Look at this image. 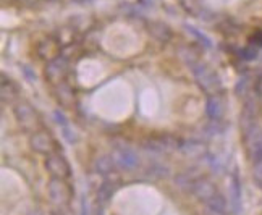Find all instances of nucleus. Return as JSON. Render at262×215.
I'll return each mask as SVG.
<instances>
[{
	"label": "nucleus",
	"mask_w": 262,
	"mask_h": 215,
	"mask_svg": "<svg viewBox=\"0 0 262 215\" xmlns=\"http://www.w3.org/2000/svg\"><path fill=\"white\" fill-rule=\"evenodd\" d=\"M44 167L52 178L67 180L72 177V168H70L68 160L58 152H52V154H49V156H46Z\"/></svg>",
	"instance_id": "obj_1"
},
{
	"label": "nucleus",
	"mask_w": 262,
	"mask_h": 215,
	"mask_svg": "<svg viewBox=\"0 0 262 215\" xmlns=\"http://www.w3.org/2000/svg\"><path fill=\"white\" fill-rule=\"evenodd\" d=\"M47 194L49 199L54 204H68L70 199H72V188L68 186L67 181L62 178H52L47 184Z\"/></svg>",
	"instance_id": "obj_2"
},
{
	"label": "nucleus",
	"mask_w": 262,
	"mask_h": 215,
	"mask_svg": "<svg viewBox=\"0 0 262 215\" xmlns=\"http://www.w3.org/2000/svg\"><path fill=\"white\" fill-rule=\"evenodd\" d=\"M191 70H193V76L196 79V83L203 91L214 92L217 89V84H219L217 75H214L212 70L207 68L204 63H196Z\"/></svg>",
	"instance_id": "obj_3"
},
{
	"label": "nucleus",
	"mask_w": 262,
	"mask_h": 215,
	"mask_svg": "<svg viewBox=\"0 0 262 215\" xmlns=\"http://www.w3.org/2000/svg\"><path fill=\"white\" fill-rule=\"evenodd\" d=\"M245 142H246V149L249 152L251 159H254V162L260 160L262 159V130L254 125L246 128Z\"/></svg>",
	"instance_id": "obj_4"
},
{
	"label": "nucleus",
	"mask_w": 262,
	"mask_h": 215,
	"mask_svg": "<svg viewBox=\"0 0 262 215\" xmlns=\"http://www.w3.org/2000/svg\"><path fill=\"white\" fill-rule=\"evenodd\" d=\"M15 117L18 120V123L21 125L25 130H36L39 126V117L34 112V109L26 104V102H18L13 109Z\"/></svg>",
	"instance_id": "obj_5"
},
{
	"label": "nucleus",
	"mask_w": 262,
	"mask_h": 215,
	"mask_svg": "<svg viewBox=\"0 0 262 215\" xmlns=\"http://www.w3.org/2000/svg\"><path fill=\"white\" fill-rule=\"evenodd\" d=\"M114 159L117 167L122 170H135L139 165V156L135 149H131L129 146H117Z\"/></svg>",
	"instance_id": "obj_6"
},
{
	"label": "nucleus",
	"mask_w": 262,
	"mask_h": 215,
	"mask_svg": "<svg viewBox=\"0 0 262 215\" xmlns=\"http://www.w3.org/2000/svg\"><path fill=\"white\" fill-rule=\"evenodd\" d=\"M29 144H31L33 150L37 154H44V156H49L57 150V142L55 139L49 135L47 131H36L34 135L29 139Z\"/></svg>",
	"instance_id": "obj_7"
},
{
	"label": "nucleus",
	"mask_w": 262,
	"mask_h": 215,
	"mask_svg": "<svg viewBox=\"0 0 262 215\" xmlns=\"http://www.w3.org/2000/svg\"><path fill=\"white\" fill-rule=\"evenodd\" d=\"M67 70H68V60L65 57H55L46 65V70H44L46 79H49L50 83L57 84L65 76Z\"/></svg>",
	"instance_id": "obj_8"
},
{
	"label": "nucleus",
	"mask_w": 262,
	"mask_h": 215,
	"mask_svg": "<svg viewBox=\"0 0 262 215\" xmlns=\"http://www.w3.org/2000/svg\"><path fill=\"white\" fill-rule=\"evenodd\" d=\"M189 191L193 192L198 199L203 201L204 204H206L210 198H214L215 194H217V191H215V188H214V184L210 183V181H207L206 178H196V180L193 181V184L189 186Z\"/></svg>",
	"instance_id": "obj_9"
},
{
	"label": "nucleus",
	"mask_w": 262,
	"mask_h": 215,
	"mask_svg": "<svg viewBox=\"0 0 262 215\" xmlns=\"http://www.w3.org/2000/svg\"><path fill=\"white\" fill-rule=\"evenodd\" d=\"M55 97L60 104L63 105H72L75 102V92L73 88L70 86L65 81H60V83L55 84Z\"/></svg>",
	"instance_id": "obj_10"
},
{
	"label": "nucleus",
	"mask_w": 262,
	"mask_h": 215,
	"mask_svg": "<svg viewBox=\"0 0 262 215\" xmlns=\"http://www.w3.org/2000/svg\"><path fill=\"white\" fill-rule=\"evenodd\" d=\"M206 114L210 120H220L224 115V104H222V99L219 96H209L206 102Z\"/></svg>",
	"instance_id": "obj_11"
},
{
	"label": "nucleus",
	"mask_w": 262,
	"mask_h": 215,
	"mask_svg": "<svg viewBox=\"0 0 262 215\" xmlns=\"http://www.w3.org/2000/svg\"><path fill=\"white\" fill-rule=\"evenodd\" d=\"M147 31H149L150 36H152L154 39H157V40H160V42H167V40H170L173 36L172 29H170L165 23H159V22L150 23Z\"/></svg>",
	"instance_id": "obj_12"
},
{
	"label": "nucleus",
	"mask_w": 262,
	"mask_h": 215,
	"mask_svg": "<svg viewBox=\"0 0 262 215\" xmlns=\"http://www.w3.org/2000/svg\"><path fill=\"white\" fill-rule=\"evenodd\" d=\"M117 167L115 163V159L114 156H99L96 160H94V170L100 175H108V173H112Z\"/></svg>",
	"instance_id": "obj_13"
},
{
	"label": "nucleus",
	"mask_w": 262,
	"mask_h": 215,
	"mask_svg": "<svg viewBox=\"0 0 262 215\" xmlns=\"http://www.w3.org/2000/svg\"><path fill=\"white\" fill-rule=\"evenodd\" d=\"M177 54L191 68H193L196 63H199V52H198V50L193 46H180Z\"/></svg>",
	"instance_id": "obj_14"
},
{
	"label": "nucleus",
	"mask_w": 262,
	"mask_h": 215,
	"mask_svg": "<svg viewBox=\"0 0 262 215\" xmlns=\"http://www.w3.org/2000/svg\"><path fill=\"white\" fill-rule=\"evenodd\" d=\"M115 189H117V186H115L112 181H104L102 184H100L99 191H97V199L100 202L108 201L110 198H112V194L115 192Z\"/></svg>",
	"instance_id": "obj_15"
},
{
	"label": "nucleus",
	"mask_w": 262,
	"mask_h": 215,
	"mask_svg": "<svg viewBox=\"0 0 262 215\" xmlns=\"http://www.w3.org/2000/svg\"><path fill=\"white\" fill-rule=\"evenodd\" d=\"M207 209H210L212 212H217V213H224L225 212V199L220 196V194H215L214 198H210L207 202H206Z\"/></svg>",
	"instance_id": "obj_16"
},
{
	"label": "nucleus",
	"mask_w": 262,
	"mask_h": 215,
	"mask_svg": "<svg viewBox=\"0 0 262 215\" xmlns=\"http://www.w3.org/2000/svg\"><path fill=\"white\" fill-rule=\"evenodd\" d=\"M149 175L154 178H164L168 175V171H167V167L160 165V163H154V165L149 167Z\"/></svg>",
	"instance_id": "obj_17"
},
{
	"label": "nucleus",
	"mask_w": 262,
	"mask_h": 215,
	"mask_svg": "<svg viewBox=\"0 0 262 215\" xmlns=\"http://www.w3.org/2000/svg\"><path fill=\"white\" fill-rule=\"evenodd\" d=\"M54 120L57 121V125H60L62 128L68 126V120H67V117H65L60 110H55V112H54Z\"/></svg>",
	"instance_id": "obj_18"
},
{
	"label": "nucleus",
	"mask_w": 262,
	"mask_h": 215,
	"mask_svg": "<svg viewBox=\"0 0 262 215\" xmlns=\"http://www.w3.org/2000/svg\"><path fill=\"white\" fill-rule=\"evenodd\" d=\"M21 71H23V75L26 76L28 81H36L37 76H36V71L31 68V67H28V65H23L21 67Z\"/></svg>",
	"instance_id": "obj_19"
},
{
	"label": "nucleus",
	"mask_w": 262,
	"mask_h": 215,
	"mask_svg": "<svg viewBox=\"0 0 262 215\" xmlns=\"http://www.w3.org/2000/svg\"><path fill=\"white\" fill-rule=\"evenodd\" d=\"M188 31H191V33H193L196 37H199V40H201V42H203L206 47H210V46H212V42H210V39H209L206 34H201L199 31H196V29H191V28H188Z\"/></svg>",
	"instance_id": "obj_20"
},
{
	"label": "nucleus",
	"mask_w": 262,
	"mask_h": 215,
	"mask_svg": "<svg viewBox=\"0 0 262 215\" xmlns=\"http://www.w3.org/2000/svg\"><path fill=\"white\" fill-rule=\"evenodd\" d=\"M62 131H63V136H65V139L70 142V144H73V142L76 141V135H75V133L70 131V126H65V128H62Z\"/></svg>",
	"instance_id": "obj_21"
},
{
	"label": "nucleus",
	"mask_w": 262,
	"mask_h": 215,
	"mask_svg": "<svg viewBox=\"0 0 262 215\" xmlns=\"http://www.w3.org/2000/svg\"><path fill=\"white\" fill-rule=\"evenodd\" d=\"M81 215H89V209H88V204H86L84 198L81 199Z\"/></svg>",
	"instance_id": "obj_22"
},
{
	"label": "nucleus",
	"mask_w": 262,
	"mask_h": 215,
	"mask_svg": "<svg viewBox=\"0 0 262 215\" xmlns=\"http://www.w3.org/2000/svg\"><path fill=\"white\" fill-rule=\"evenodd\" d=\"M254 42H256L257 46H262V31H260V33H257V34H256Z\"/></svg>",
	"instance_id": "obj_23"
},
{
	"label": "nucleus",
	"mask_w": 262,
	"mask_h": 215,
	"mask_svg": "<svg viewBox=\"0 0 262 215\" xmlns=\"http://www.w3.org/2000/svg\"><path fill=\"white\" fill-rule=\"evenodd\" d=\"M76 2H86V0H76Z\"/></svg>",
	"instance_id": "obj_24"
},
{
	"label": "nucleus",
	"mask_w": 262,
	"mask_h": 215,
	"mask_svg": "<svg viewBox=\"0 0 262 215\" xmlns=\"http://www.w3.org/2000/svg\"><path fill=\"white\" fill-rule=\"evenodd\" d=\"M50 215H58V213H50Z\"/></svg>",
	"instance_id": "obj_25"
}]
</instances>
